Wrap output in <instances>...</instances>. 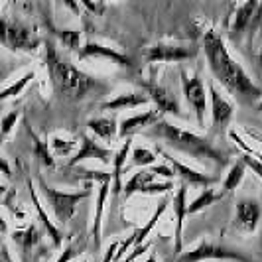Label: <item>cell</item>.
I'll list each match as a JSON object with an SVG mask.
<instances>
[{"label":"cell","instance_id":"cell-1","mask_svg":"<svg viewBox=\"0 0 262 262\" xmlns=\"http://www.w3.org/2000/svg\"><path fill=\"white\" fill-rule=\"evenodd\" d=\"M201 50L217 85H221L229 95H233L235 101H238L241 105H256L260 101L262 87L252 81L247 69L233 57L229 43L219 30L207 28L203 32Z\"/></svg>","mask_w":262,"mask_h":262},{"label":"cell","instance_id":"cell-2","mask_svg":"<svg viewBox=\"0 0 262 262\" xmlns=\"http://www.w3.org/2000/svg\"><path fill=\"white\" fill-rule=\"evenodd\" d=\"M43 66L48 69L53 93L69 103H79L111 91L105 81L66 59L50 39H43Z\"/></svg>","mask_w":262,"mask_h":262},{"label":"cell","instance_id":"cell-3","mask_svg":"<svg viewBox=\"0 0 262 262\" xmlns=\"http://www.w3.org/2000/svg\"><path fill=\"white\" fill-rule=\"evenodd\" d=\"M146 138L160 140V144H166L170 150H176L180 154L193 158L197 162H213L215 166L225 168L229 166L231 158L221 150L219 146L213 144L209 136H201L199 132H193L185 126H178L168 118H160L154 126L144 130Z\"/></svg>","mask_w":262,"mask_h":262},{"label":"cell","instance_id":"cell-4","mask_svg":"<svg viewBox=\"0 0 262 262\" xmlns=\"http://www.w3.org/2000/svg\"><path fill=\"white\" fill-rule=\"evenodd\" d=\"M0 46L12 53H36L43 46L36 24L20 16H0Z\"/></svg>","mask_w":262,"mask_h":262},{"label":"cell","instance_id":"cell-5","mask_svg":"<svg viewBox=\"0 0 262 262\" xmlns=\"http://www.w3.org/2000/svg\"><path fill=\"white\" fill-rule=\"evenodd\" d=\"M91 185L93 184H85L83 189L67 191V189H59L55 185H50L43 178H38V191L46 199L52 219L59 225H67L75 217L77 205L91 193Z\"/></svg>","mask_w":262,"mask_h":262},{"label":"cell","instance_id":"cell-6","mask_svg":"<svg viewBox=\"0 0 262 262\" xmlns=\"http://www.w3.org/2000/svg\"><path fill=\"white\" fill-rule=\"evenodd\" d=\"M203 260H235V262H258L249 252L235 247H227L221 243H213L211 238H201L195 247L184 250L176 262H203Z\"/></svg>","mask_w":262,"mask_h":262},{"label":"cell","instance_id":"cell-7","mask_svg":"<svg viewBox=\"0 0 262 262\" xmlns=\"http://www.w3.org/2000/svg\"><path fill=\"white\" fill-rule=\"evenodd\" d=\"M180 79H182V89H184V97L187 105L193 113L197 126L205 128V118L209 113V97H207V85L203 83V79L195 71H187L182 69L180 71Z\"/></svg>","mask_w":262,"mask_h":262},{"label":"cell","instance_id":"cell-8","mask_svg":"<svg viewBox=\"0 0 262 262\" xmlns=\"http://www.w3.org/2000/svg\"><path fill=\"white\" fill-rule=\"evenodd\" d=\"M199 55V48L187 46V43H178V41H156L144 48L146 63H182V61H191Z\"/></svg>","mask_w":262,"mask_h":262},{"label":"cell","instance_id":"cell-9","mask_svg":"<svg viewBox=\"0 0 262 262\" xmlns=\"http://www.w3.org/2000/svg\"><path fill=\"white\" fill-rule=\"evenodd\" d=\"M207 97H209L211 132L215 136H221L231 128V122L235 117V103L219 89L215 81L207 83Z\"/></svg>","mask_w":262,"mask_h":262},{"label":"cell","instance_id":"cell-10","mask_svg":"<svg viewBox=\"0 0 262 262\" xmlns=\"http://www.w3.org/2000/svg\"><path fill=\"white\" fill-rule=\"evenodd\" d=\"M138 87H140V91H144L148 95V99H150V103H154V108H156L158 113L164 117H184V113H182V105H180V101L176 99V95L168 89V87H164L162 83H158L154 77H140L138 79Z\"/></svg>","mask_w":262,"mask_h":262},{"label":"cell","instance_id":"cell-11","mask_svg":"<svg viewBox=\"0 0 262 262\" xmlns=\"http://www.w3.org/2000/svg\"><path fill=\"white\" fill-rule=\"evenodd\" d=\"M154 152H156L158 156L164 158L166 164H170V168L173 170L176 178H180L182 184L211 187V185H215L217 182H219V176H211V173H205V171H199V170H195V168H191L189 164H185V162H182L180 158L173 156L171 152H168L162 144H158L156 148H154Z\"/></svg>","mask_w":262,"mask_h":262},{"label":"cell","instance_id":"cell-12","mask_svg":"<svg viewBox=\"0 0 262 262\" xmlns=\"http://www.w3.org/2000/svg\"><path fill=\"white\" fill-rule=\"evenodd\" d=\"M12 241L20 254V262H36L43 247V231L38 223H28L12 231Z\"/></svg>","mask_w":262,"mask_h":262},{"label":"cell","instance_id":"cell-13","mask_svg":"<svg viewBox=\"0 0 262 262\" xmlns=\"http://www.w3.org/2000/svg\"><path fill=\"white\" fill-rule=\"evenodd\" d=\"M113 158H115V150H111L108 146H103L91 134H81L79 148L73 152V156L66 162V168L69 170V168L81 166L87 160H97V162H101L105 166H111L113 164Z\"/></svg>","mask_w":262,"mask_h":262},{"label":"cell","instance_id":"cell-14","mask_svg":"<svg viewBox=\"0 0 262 262\" xmlns=\"http://www.w3.org/2000/svg\"><path fill=\"white\" fill-rule=\"evenodd\" d=\"M170 191H176L173 182H158L156 176L148 170V168L132 173L130 180L122 187V195L124 197H132L134 193H142V195H164V193H170Z\"/></svg>","mask_w":262,"mask_h":262},{"label":"cell","instance_id":"cell-15","mask_svg":"<svg viewBox=\"0 0 262 262\" xmlns=\"http://www.w3.org/2000/svg\"><path fill=\"white\" fill-rule=\"evenodd\" d=\"M168 205H170V201H168V197H164V199H160L156 205V209L152 213V217L146 221L142 227H138V229H134L130 235L126 236V238H122L120 243H118V249H117V258L115 262H120L128 252H130L134 247H138V245H142L148 241V236L152 235V231L156 229L158 221H160V217L164 215V211L168 209Z\"/></svg>","mask_w":262,"mask_h":262},{"label":"cell","instance_id":"cell-16","mask_svg":"<svg viewBox=\"0 0 262 262\" xmlns=\"http://www.w3.org/2000/svg\"><path fill=\"white\" fill-rule=\"evenodd\" d=\"M28 189H30V199H32V203H34V209H36V215H38V223H39V227H41V231L50 236L53 249H61L63 243H66V233H63V229H61L59 225L53 221L52 215L43 209V205H41V201H39L38 187H36L32 178H28Z\"/></svg>","mask_w":262,"mask_h":262},{"label":"cell","instance_id":"cell-17","mask_svg":"<svg viewBox=\"0 0 262 262\" xmlns=\"http://www.w3.org/2000/svg\"><path fill=\"white\" fill-rule=\"evenodd\" d=\"M79 59H93V57H101V59H108L113 61L115 66L122 67V69H132V57L128 53H124L122 50H118L115 46H108V43H101V41H95L89 39L83 43V48L79 50Z\"/></svg>","mask_w":262,"mask_h":262},{"label":"cell","instance_id":"cell-18","mask_svg":"<svg viewBox=\"0 0 262 262\" xmlns=\"http://www.w3.org/2000/svg\"><path fill=\"white\" fill-rule=\"evenodd\" d=\"M187 185L182 184L176 187L171 207H173V252L180 256L184 252V225L187 219Z\"/></svg>","mask_w":262,"mask_h":262},{"label":"cell","instance_id":"cell-19","mask_svg":"<svg viewBox=\"0 0 262 262\" xmlns=\"http://www.w3.org/2000/svg\"><path fill=\"white\" fill-rule=\"evenodd\" d=\"M233 8L235 10H233L231 24H229V38L235 46H238L243 38H247V34H249L250 22L258 8V2H241V4H235Z\"/></svg>","mask_w":262,"mask_h":262},{"label":"cell","instance_id":"cell-20","mask_svg":"<svg viewBox=\"0 0 262 262\" xmlns=\"http://www.w3.org/2000/svg\"><path fill=\"white\" fill-rule=\"evenodd\" d=\"M160 118H164L156 108H148V111H142V113H136V115H130V117L122 118L118 122V140H132L134 134L146 130L150 126H154Z\"/></svg>","mask_w":262,"mask_h":262},{"label":"cell","instance_id":"cell-21","mask_svg":"<svg viewBox=\"0 0 262 262\" xmlns=\"http://www.w3.org/2000/svg\"><path fill=\"white\" fill-rule=\"evenodd\" d=\"M262 217L260 203L254 197H243L236 201L235 211V227L243 233H254L258 229Z\"/></svg>","mask_w":262,"mask_h":262},{"label":"cell","instance_id":"cell-22","mask_svg":"<svg viewBox=\"0 0 262 262\" xmlns=\"http://www.w3.org/2000/svg\"><path fill=\"white\" fill-rule=\"evenodd\" d=\"M150 103L148 95L144 91H120L111 95L106 101L101 103V111H111V113H118V111H126V108H138V106H146Z\"/></svg>","mask_w":262,"mask_h":262},{"label":"cell","instance_id":"cell-23","mask_svg":"<svg viewBox=\"0 0 262 262\" xmlns=\"http://www.w3.org/2000/svg\"><path fill=\"white\" fill-rule=\"evenodd\" d=\"M111 197V182L97 185V197H95V217L91 225V238L95 249L101 247L103 243V213H105L106 199Z\"/></svg>","mask_w":262,"mask_h":262},{"label":"cell","instance_id":"cell-24","mask_svg":"<svg viewBox=\"0 0 262 262\" xmlns=\"http://www.w3.org/2000/svg\"><path fill=\"white\" fill-rule=\"evenodd\" d=\"M87 126L91 130V136H95L99 142L103 140L106 144H113L118 140V120L115 115L106 117V115H101V117H93L87 120Z\"/></svg>","mask_w":262,"mask_h":262},{"label":"cell","instance_id":"cell-25","mask_svg":"<svg viewBox=\"0 0 262 262\" xmlns=\"http://www.w3.org/2000/svg\"><path fill=\"white\" fill-rule=\"evenodd\" d=\"M132 140H122V144L115 150V158H113V171H111V197H118L122 191V170H124V162L130 154Z\"/></svg>","mask_w":262,"mask_h":262},{"label":"cell","instance_id":"cell-26","mask_svg":"<svg viewBox=\"0 0 262 262\" xmlns=\"http://www.w3.org/2000/svg\"><path fill=\"white\" fill-rule=\"evenodd\" d=\"M43 28H46V30H50L53 36L59 39V43H61L63 48H67L69 52L79 53V50L83 48V34H81V30H77V28H57L52 22V18H50V16L46 18Z\"/></svg>","mask_w":262,"mask_h":262},{"label":"cell","instance_id":"cell-27","mask_svg":"<svg viewBox=\"0 0 262 262\" xmlns=\"http://www.w3.org/2000/svg\"><path fill=\"white\" fill-rule=\"evenodd\" d=\"M26 130H28V136H30V140H32V148H34V156L38 158L39 162L46 166V168H55V158H53L52 150H50V144H48V140L46 138H41L38 132L34 130L30 124L26 122Z\"/></svg>","mask_w":262,"mask_h":262},{"label":"cell","instance_id":"cell-28","mask_svg":"<svg viewBox=\"0 0 262 262\" xmlns=\"http://www.w3.org/2000/svg\"><path fill=\"white\" fill-rule=\"evenodd\" d=\"M225 197L223 189H217L215 185H211V187H203V191L199 193V195L187 205V213L189 215H193V213H199V211H205L207 207L211 205H215L217 201H221Z\"/></svg>","mask_w":262,"mask_h":262},{"label":"cell","instance_id":"cell-29","mask_svg":"<svg viewBox=\"0 0 262 262\" xmlns=\"http://www.w3.org/2000/svg\"><path fill=\"white\" fill-rule=\"evenodd\" d=\"M245 173H247V166L236 158L235 162L231 164V168L227 171V176H225L223 180V185H221V189H223V193H233L236 187L241 185V182L245 180Z\"/></svg>","mask_w":262,"mask_h":262},{"label":"cell","instance_id":"cell-30","mask_svg":"<svg viewBox=\"0 0 262 262\" xmlns=\"http://www.w3.org/2000/svg\"><path fill=\"white\" fill-rule=\"evenodd\" d=\"M48 144H50V150H52L53 158H69L73 156V150H75V140L73 138H69L66 134H53L52 138L48 140ZM66 160V162H67Z\"/></svg>","mask_w":262,"mask_h":262},{"label":"cell","instance_id":"cell-31","mask_svg":"<svg viewBox=\"0 0 262 262\" xmlns=\"http://www.w3.org/2000/svg\"><path fill=\"white\" fill-rule=\"evenodd\" d=\"M130 164L134 168H140V170H144V168H150V166H154L158 160V154L154 150H150V148H146V146H140V144H132L130 148Z\"/></svg>","mask_w":262,"mask_h":262},{"label":"cell","instance_id":"cell-32","mask_svg":"<svg viewBox=\"0 0 262 262\" xmlns=\"http://www.w3.org/2000/svg\"><path fill=\"white\" fill-rule=\"evenodd\" d=\"M34 77H36V71H34V69H28L22 77H18L16 81H12L10 85L2 87V89H0V103H2V101H8V99H14V97H18V95L24 91L32 81H34Z\"/></svg>","mask_w":262,"mask_h":262},{"label":"cell","instance_id":"cell-33","mask_svg":"<svg viewBox=\"0 0 262 262\" xmlns=\"http://www.w3.org/2000/svg\"><path fill=\"white\" fill-rule=\"evenodd\" d=\"M83 249H85V238H75V241H71V243H67L66 247L61 249V252L57 254V260L55 262H71L75 260L79 254L83 252Z\"/></svg>","mask_w":262,"mask_h":262},{"label":"cell","instance_id":"cell-34","mask_svg":"<svg viewBox=\"0 0 262 262\" xmlns=\"http://www.w3.org/2000/svg\"><path fill=\"white\" fill-rule=\"evenodd\" d=\"M18 118H20V111H10V113H6V115L2 117V120H0V144L12 134Z\"/></svg>","mask_w":262,"mask_h":262},{"label":"cell","instance_id":"cell-35","mask_svg":"<svg viewBox=\"0 0 262 262\" xmlns=\"http://www.w3.org/2000/svg\"><path fill=\"white\" fill-rule=\"evenodd\" d=\"M148 170L152 171L156 178H164V182H171L173 178H176V173H173V170L170 168V164H154V166H150Z\"/></svg>","mask_w":262,"mask_h":262},{"label":"cell","instance_id":"cell-36","mask_svg":"<svg viewBox=\"0 0 262 262\" xmlns=\"http://www.w3.org/2000/svg\"><path fill=\"white\" fill-rule=\"evenodd\" d=\"M238 160H241V162H243V164H245L249 170H252L262 180V160L250 156V154H241V156H238Z\"/></svg>","mask_w":262,"mask_h":262},{"label":"cell","instance_id":"cell-37","mask_svg":"<svg viewBox=\"0 0 262 262\" xmlns=\"http://www.w3.org/2000/svg\"><path fill=\"white\" fill-rule=\"evenodd\" d=\"M150 247H152V243H150V241H146V243H142V245L134 247V249H132L126 256H124V262H136L140 256H142V254H144L146 250L150 249Z\"/></svg>","mask_w":262,"mask_h":262},{"label":"cell","instance_id":"cell-38","mask_svg":"<svg viewBox=\"0 0 262 262\" xmlns=\"http://www.w3.org/2000/svg\"><path fill=\"white\" fill-rule=\"evenodd\" d=\"M81 6H83V10H85V12L91 14L93 18L101 16V14L106 10V4H103V2H81Z\"/></svg>","mask_w":262,"mask_h":262},{"label":"cell","instance_id":"cell-39","mask_svg":"<svg viewBox=\"0 0 262 262\" xmlns=\"http://www.w3.org/2000/svg\"><path fill=\"white\" fill-rule=\"evenodd\" d=\"M118 243L120 241H113L105 250V256H103V262H115L117 258V249H118Z\"/></svg>","mask_w":262,"mask_h":262},{"label":"cell","instance_id":"cell-40","mask_svg":"<svg viewBox=\"0 0 262 262\" xmlns=\"http://www.w3.org/2000/svg\"><path fill=\"white\" fill-rule=\"evenodd\" d=\"M0 262H14L12 252H10V247L0 238Z\"/></svg>","mask_w":262,"mask_h":262},{"label":"cell","instance_id":"cell-41","mask_svg":"<svg viewBox=\"0 0 262 262\" xmlns=\"http://www.w3.org/2000/svg\"><path fill=\"white\" fill-rule=\"evenodd\" d=\"M0 173H2L4 178H10V176H12V166H10V162L2 156H0Z\"/></svg>","mask_w":262,"mask_h":262},{"label":"cell","instance_id":"cell-42","mask_svg":"<svg viewBox=\"0 0 262 262\" xmlns=\"http://www.w3.org/2000/svg\"><path fill=\"white\" fill-rule=\"evenodd\" d=\"M2 235H8V223L4 217H0V236Z\"/></svg>","mask_w":262,"mask_h":262},{"label":"cell","instance_id":"cell-43","mask_svg":"<svg viewBox=\"0 0 262 262\" xmlns=\"http://www.w3.org/2000/svg\"><path fill=\"white\" fill-rule=\"evenodd\" d=\"M144 262H160V260H158L156 252H154V250H152V252H150V254H148V256H146V260H144Z\"/></svg>","mask_w":262,"mask_h":262},{"label":"cell","instance_id":"cell-44","mask_svg":"<svg viewBox=\"0 0 262 262\" xmlns=\"http://www.w3.org/2000/svg\"><path fill=\"white\" fill-rule=\"evenodd\" d=\"M6 193H8V187L0 182V195H6Z\"/></svg>","mask_w":262,"mask_h":262},{"label":"cell","instance_id":"cell-45","mask_svg":"<svg viewBox=\"0 0 262 262\" xmlns=\"http://www.w3.org/2000/svg\"><path fill=\"white\" fill-rule=\"evenodd\" d=\"M254 111H258V113H262V99L254 105Z\"/></svg>","mask_w":262,"mask_h":262},{"label":"cell","instance_id":"cell-46","mask_svg":"<svg viewBox=\"0 0 262 262\" xmlns=\"http://www.w3.org/2000/svg\"><path fill=\"white\" fill-rule=\"evenodd\" d=\"M258 63H262V48H260V52H258Z\"/></svg>","mask_w":262,"mask_h":262},{"label":"cell","instance_id":"cell-47","mask_svg":"<svg viewBox=\"0 0 262 262\" xmlns=\"http://www.w3.org/2000/svg\"><path fill=\"white\" fill-rule=\"evenodd\" d=\"M85 262H89V260H85Z\"/></svg>","mask_w":262,"mask_h":262}]
</instances>
